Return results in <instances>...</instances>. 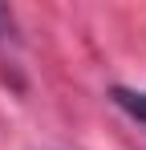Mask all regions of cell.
Returning <instances> with one entry per match:
<instances>
[{
  "instance_id": "1",
  "label": "cell",
  "mask_w": 146,
  "mask_h": 150,
  "mask_svg": "<svg viewBox=\"0 0 146 150\" xmlns=\"http://www.w3.org/2000/svg\"><path fill=\"white\" fill-rule=\"evenodd\" d=\"M110 98H114V105H118L122 114H130L134 122L146 130V89H130V85H114L110 89Z\"/></svg>"
}]
</instances>
